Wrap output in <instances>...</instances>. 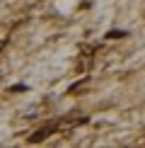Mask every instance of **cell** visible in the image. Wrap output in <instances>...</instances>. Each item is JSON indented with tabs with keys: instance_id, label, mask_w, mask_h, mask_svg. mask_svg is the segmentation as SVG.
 I'll list each match as a JSON object with an SVG mask.
<instances>
[{
	"instance_id": "1",
	"label": "cell",
	"mask_w": 145,
	"mask_h": 148,
	"mask_svg": "<svg viewBox=\"0 0 145 148\" xmlns=\"http://www.w3.org/2000/svg\"><path fill=\"white\" fill-rule=\"evenodd\" d=\"M48 131H51V129H41V131H36V134H34V136L29 138V141H32V143H36V141H44V138L48 136Z\"/></svg>"
},
{
	"instance_id": "2",
	"label": "cell",
	"mask_w": 145,
	"mask_h": 148,
	"mask_svg": "<svg viewBox=\"0 0 145 148\" xmlns=\"http://www.w3.org/2000/svg\"><path fill=\"white\" fill-rule=\"evenodd\" d=\"M119 36H128V32L126 29H114V32L106 34V39H119Z\"/></svg>"
}]
</instances>
